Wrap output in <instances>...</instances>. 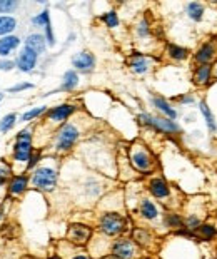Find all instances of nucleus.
Wrapping results in <instances>:
<instances>
[{"instance_id":"nucleus-1","label":"nucleus","mask_w":217,"mask_h":259,"mask_svg":"<svg viewBox=\"0 0 217 259\" xmlns=\"http://www.w3.org/2000/svg\"><path fill=\"white\" fill-rule=\"evenodd\" d=\"M99 229L109 238L120 236L127 231V218L119 212H105L99 218Z\"/></svg>"},{"instance_id":"nucleus-2","label":"nucleus","mask_w":217,"mask_h":259,"mask_svg":"<svg viewBox=\"0 0 217 259\" xmlns=\"http://www.w3.org/2000/svg\"><path fill=\"white\" fill-rule=\"evenodd\" d=\"M80 132L77 129V125L74 124H65L60 127L57 137H55V149H57L59 152H67L70 151L74 144L79 139Z\"/></svg>"},{"instance_id":"nucleus-3","label":"nucleus","mask_w":217,"mask_h":259,"mask_svg":"<svg viewBox=\"0 0 217 259\" xmlns=\"http://www.w3.org/2000/svg\"><path fill=\"white\" fill-rule=\"evenodd\" d=\"M139 120H141L142 124L149 125V127L155 129L157 132H164V134H177V132L181 131L179 124H177L176 120L155 117V115H150V114H141L139 115Z\"/></svg>"},{"instance_id":"nucleus-4","label":"nucleus","mask_w":217,"mask_h":259,"mask_svg":"<svg viewBox=\"0 0 217 259\" xmlns=\"http://www.w3.org/2000/svg\"><path fill=\"white\" fill-rule=\"evenodd\" d=\"M32 184L40 191H54L57 186V172L50 167H38L32 176Z\"/></svg>"},{"instance_id":"nucleus-5","label":"nucleus","mask_w":217,"mask_h":259,"mask_svg":"<svg viewBox=\"0 0 217 259\" xmlns=\"http://www.w3.org/2000/svg\"><path fill=\"white\" fill-rule=\"evenodd\" d=\"M131 162L139 172H150L154 167V159L144 146H134L131 151Z\"/></svg>"},{"instance_id":"nucleus-6","label":"nucleus","mask_w":217,"mask_h":259,"mask_svg":"<svg viewBox=\"0 0 217 259\" xmlns=\"http://www.w3.org/2000/svg\"><path fill=\"white\" fill-rule=\"evenodd\" d=\"M15 161L25 162L32 157V134L29 131H22L17 134V142L14 146Z\"/></svg>"},{"instance_id":"nucleus-7","label":"nucleus","mask_w":217,"mask_h":259,"mask_svg":"<svg viewBox=\"0 0 217 259\" xmlns=\"http://www.w3.org/2000/svg\"><path fill=\"white\" fill-rule=\"evenodd\" d=\"M110 256L114 259H136L137 256V246L132 239H117L110 246Z\"/></svg>"},{"instance_id":"nucleus-8","label":"nucleus","mask_w":217,"mask_h":259,"mask_svg":"<svg viewBox=\"0 0 217 259\" xmlns=\"http://www.w3.org/2000/svg\"><path fill=\"white\" fill-rule=\"evenodd\" d=\"M92 238V228H89L85 224H70L69 231H67V239L75 246H83L87 244Z\"/></svg>"},{"instance_id":"nucleus-9","label":"nucleus","mask_w":217,"mask_h":259,"mask_svg":"<svg viewBox=\"0 0 217 259\" xmlns=\"http://www.w3.org/2000/svg\"><path fill=\"white\" fill-rule=\"evenodd\" d=\"M215 46L214 42H205L202 46L199 47V51L194 54V60L199 64V65H210L212 60L215 59Z\"/></svg>"},{"instance_id":"nucleus-10","label":"nucleus","mask_w":217,"mask_h":259,"mask_svg":"<svg viewBox=\"0 0 217 259\" xmlns=\"http://www.w3.org/2000/svg\"><path fill=\"white\" fill-rule=\"evenodd\" d=\"M72 65L80 72H92L94 67H96V57L89 52H79L77 56L72 57Z\"/></svg>"},{"instance_id":"nucleus-11","label":"nucleus","mask_w":217,"mask_h":259,"mask_svg":"<svg viewBox=\"0 0 217 259\" xmlns=\"http://www.w3.org/2000/svg\"><path fill=\"white\" fill-rule=\"evenodd\" d=\"M149 192L155 199H167L170 196V187L162 178H154L149 183Z\"/></svg>"},{"instance_id":"nucleus-12","label":"nucleus","mask_w":217,"mask_h":259,"mask_svg":"<svg viewBox=\"0 0 217 259\" xmlns=\"http://www.w3.org/2000/svg\"><path fill=\"white\" fill-rule=\"evenodd\" d=\"M74 112H75V106H72V104H62V106L50 109L47 112V117L52 122H62V120L69 119Z\"/></svg>"},{"instance_id":"nucleus-13","label":"nucleus","mask_w":217,"mask_h":259,"mask_svg":"<svg viewBox=\"0 0 217 259\" xmlns=\"http://www.w3.org/2000/svg\"><path fill=\"white\" fill-rule=\"evenodd\" d=\"M37 54L30 51V49H24L20 52L19 59H17V67H19L22 72H30V70L35 67L37 64Z\"/></svg>"},{"instance_id":"nucleus-14","label":"nucleus","mask_w":217,"mask_h":259,"mask_svg":"<svg viewBox=\"0 0 217 259\" xmlns=\"http://www.w3.org/2000/svg\"><path fill=\"white\" fill-rule=\"evenodd\" d=\"M139 214L146 221H155L159 218V207L150 199H142L139 204Z\"/></svg>"},{"instance_id":"nucleus-15","label":"nucleus","mask_w":217,"mask_h":259,"mask_svg":"<svg viewBox=\"0 0 217 259\" xmlns=\"http://www.w3.org/2000/svg\"><path fill=\"white\" fill-rule=\"evenodd\" d=\"M25 49H30L38 56L46 51V37L40 34H30L25 38Z\"/></svg>"},{"instance_id":"nucleus-16","label":"nucleus","mask_w":217,"mask_h":259,"mask_svg":"<svg viewBox=\"0 0 217 259\" xmlns=\"http://www.w3.org/2000/svg\"><path fill=\"white\" fill-rule=\"evenodd\" d=\"M212 65H199V67L194 70V82L197 85H207L210 77H212Z\"/></svg>"},{"instance_id":"nucleus-17","label":"nucleus","mask_w":217,"mask_h":259,"mask_svg":"<svg viewBox=\"0 0 217 259\" xmlns=\"http://www.w3.org/2000/svg\"><path fill=\"white\" fill-rule=\"evenodd\" d=\"M150 101H152L154 107H157L160 112H162V114H165V117H167V119L174 120V119L177 117V111H176L174 107L170 106L169 102L165 101L164 97H159V96H157V97H152V99H150Z\"/></svg>"},{"instance_id":"nucleus-18","label":"nucleus","mask_w":217,"mask_h":259,"mask_svg":"<svg viewBox=\"0 0 217 259\" xmlns=\"http://www.w3.org/2000/svg\"><path fill=\"white\" fill-rule=\"evenodd\" d=\"M19 44H20L19 37H14V35L2 37L0 38V57H7L14 49L19 47Z\"/></svg>"},{"instance_id":"nucleus-19","label":"nucleus","mask_w":217,"mask_h":259,"mask_svg":"<svg viewBox=\"0 0 217 259\" xmlns=\"http://www.w3.org/2000/svg\"><path fill=\"white\" fill-rule=\"evenodd\" d=\"M27 184H29L27 176H15V178L10 181V184H9V192L12 196H19L27 189Z\"/></svg>"},{"instance_id":"nucleus-20","label":"nucleus","mask_w":217,"mask_h":259,"mask_svg":"<svg viewBox=\"0 0 217 259\" xmlns=\"http://www.w3.org/2000/svg\"><path fill=\"white\" fill-rule=\"evenodd\" d=\"M199 111H200V114L204 115L205 124H207V129H209L210 132L217 131V122H215V117H214L212 111H210V109H209L207 102H205V101H200V102H199Z\"/></svg>"},{"instance_id":"nucleus-21","label":"nucleus","mask_w":217,"mask_h":259,"mask_svg":"<svg viewBox=\"0 0 217 259\" xmlns=\"http://www.w3.org/2000/svg\"><path fill=\"white\" fill-rule=\"evenodd\" d=\"M131 70L132 72H136V74H146L147 70H149V62H147V59L141 56V54H136L132 59H131Z\"/></svg>"},{"instance_id":"nucleus-22","label":"nucleus","mask_w":217,"mask_h":259,"mask_svg":"<svg viewBox=\"0 0 217 259\" xmlns=\"http://www.w3.org/2000/svg\"><path fill=\"white\" fill-rule=\"evenodd\" d=\"M196 236L202 241H212L217 238V228L214 224H200V228L196 231Z\"/></svg>"},{"instance_id":"nucleus-23","label":"nucleus","mask_w":217,"mask_h":259,"mask_svg":"<svg viewBox=\"0 0 217 259\" xmlns=\"http://www.w3.org/2000/svg\"><path fill=\"white\" fill-rule=\"evenodd\" d=\"M77 85H79V75H77L75 70H67L62 77V85H60V89L74 91Z\"/></svg>"},{"instance_id":"nucleus-24","label":"nucleus","mask_w":217,"mask_h":259,"mask_svg":"<svg viewBox=\"0 0 217 259\" xmlns=\"http://www.w3.org/2000/svg\"><path fill=\"white\" fill-rule=\"evenodd\" d=\"M167 56H169L172 60H177V62H181V60H186L189 57V51H187L186 47L174 46V44H170V46H167Z\"/></svg>"},{"instance_id":"nucleus-25","label":"nucleus","mask_w":217,"mask_h":259,"mask_svg":"<svg viewBox=\"0 0 217 259\" xmlns=\"http://www.w3.org/2000/svg\"><path fill=\"white\" fill-rule=\"evenodd\" d=\"M164 224L167 226L169 229H174V231H181L184 228V219L176 212H167L164 216Z\"/></svg>"},{"instance_id":"nucleus-26","label":"nucleus","mask_w":217,"mask_h":259,"mask_svg":"<svg viewBox=\"0 0 217 259\" xmlns=\"http://www.w3.org/2000/svg\"><path fill=\"white\" fill-rule=\"evenodd\" d=\"M187 15L191 17L192 20L200 22L204 17V5L199 4V2H191L187 5Z\"/></svg>"},{"instance_id":"nucleus-27","label":"nucleus","mask_w":217,"mask_h":259,"mask_svg":"<svg viewBox=\"0 0 217 259\" xmlns=\"http://www.w3.org/2000/svg\"><path fill=\"white\" fill-rule=\"evenodd\" d=\"M17 22L14 17H9V15H2L0 17V35H5L7 37V34H10L14 29H15Z\"/></svg>"},{"instance_id":"nucleus-28","label":"nucleus","mask_w":217,"mask_h":259,"mask_svg":"<svg viewBox=\"0 0 217 259\" xmlns=\"http://www.w3.org/2000/svg\"><path fill=\"white\" fill-rule=\"evenodd\" d=\"M15 119H17L15 114L5 115V117L2 119V122H0V132H9L10 129H12L15 125Z\"/></svg>"},{"instance_id":"nucleus-29","label":"nucleus","mask_w":217,"mask_h":259,"mask_svg":"<svg viewBox=\"0 0 217 259\" xmlns=\"http://www.w3.org/2000/svg\"><path fill=\"white\" fill-rule=\"evenodd\" d=\"M102 22L107 27H110V29H114V27L119 25V17H117L115 12H107L102 15Z\"/></svg>"},{"instance_id":"nucleus-30","label":"nucleus","mask_w":217,"mask_h":259,"mask_svg":"<svg viewBox=\"0 0 217 259\" xmlns=\"http://www.w3.org/2000/svg\"><path fill=\"white\" fill-rule=\"evenodd\" d=\"M46 111H47V107H37V109H32V111L25 112L24 115H22V120H24V122H29V120L38 117V115L44 114Z\"/></svg>"},{"instance_id":"nucleus-31","label":"nucleus","mask_w":217,"mask_h":259,"mask_svg":"<svg viewBox=\"0 0 217 259\" xmlns=\"http://www.w3.org/2000/svg\"><path fill=\"white\" fill-rule=\"evenodd\" d=\"M17 4L15 0H0V12H5V14H9V12H12V10L17 9Z\"/></svg>"},{"instance_id":"nucleus-32","label":"nucleus","mask_w":217,"mask_h":259,"mask_svg":"<svg viewBox=\"0 0 217 259\" xmlns=\"http://www.w3.org/2000/svg\"><path fill=\"white\" fill-rule=\"evenodd\" d=\"M47 22H50L49 10H44L42 14H38L37 17H33V19H32V24H35V25H42V27H46Z\"/></svg>"},{"instance_id":"nucleus-33","label":"nucleus","mask_w":217,"mask_h":259,"mask_svg":"<svg viewBox=\"0 0 217 259\" xmlns=\"http://www.w3.org/2000/svg\"><path fill=\"white\" fill-rule=\"evenodd\" d=\"M134 238H136V241L139 242V244H146L147 241H150V236L146 233V231H142V229H136V231H134Z\"/></svg>"},{"instance_id":"nucleus-34","label":"nucleus","mask_w":217,"mask_h":259,"mask_svg":"<svg viewBox=\"0 0 217 259\" xmlns=\"http://www.w3.org/2000/svg\"><path fill=\"white\" fill-rule=\"evenodd\" d=\"M137 34L139 37H147L149 35V25L146 20H142L141 24L137 25Z\"/></svg>"},{"instance_id":"nucleus-35","label":"nucleus","mask_w":217,"mask_h":259,"mask_svg":"<svg viewBox=\"0 0 217 259\" xmlns=\"http://www.w3.org/2000/svg\"><path fill=\"white\" fill-rule=\"evenodd\" d=\"M32 84H29V82H24V84H17L14 87H10L9 92H22V91H27V89H32Z\"/></svg>"},{"instance_id":"nucleus-36","label":"nucleus","mask_w":217,"mask_h":259,"mask_svg":"<svg viewBox=\"0 0 217 259\" xmlns=\"http://www.w3.org/2000/svg\"><path fill=\"white\" fill-rule=\"evenodd\" d=\"M14 65L12 60H0V70H12Z\"/></svg>"},{"instance_id":"nucleus-37","label":"nucleus","mask_w":217,"mask_h":259,"mask_svg":"<svg viewBox=\"0 0 217 259\" xmlns=\"http://www.w3.org/2000/svg\"><path fill=\"white\" fill-rule=\"evenodd\" d=\"M38 159H40V156H38V154H32V157L29 159V164H27V167L32 169L38 162Z\"/></svg>"},{"instance_id":"nucleus-38","label":"nucleus","mask_w":217,"mask_h":259,"mask_svg":"<svg viewBox=\"0 0 217 259\" xmlns=\"http://www.w3.org/2000/svg\"><path fill=\"white\" fill-rule=\"evenodd\" d=\"M177 101H179L181 104H192L194 97L192 96H181V97H177Z\"/></svg>"},{"instance_id":"nucleus-39","label":"nucleus","mask_w":217,"mask_h":259,"mask_svg":"<svg viewBox=\"0 0 217 259\" xmlns=\"http://www.w3.org/2000/svg\"><path fill=\"white\" fill-rule=\"evenodd\" d=\"M9 178V169H0V186L5 184V179Z\"/></svg>"},{"instance_id":"nucleus-40","label":"nucleus","mask_w":217,"mask_h":259,"mask_svg":"<svg viewBox=\"0 0 217 259\" xmlns=\"http://www.w3.org/2000/svg\"><path fill=\"white\" fill-rule=\"evenodd\" d=\"M70 259H92L91 256L87 254V252H77L75 256H72Z\"/></svg>"},{"instance_id":"nucleus-41","label":"nucleus","mask_w":217,"mask_h":259,"mask_svg":"<svg viewBox=\"0 0 217 259\" xmlns=\"http://www.w3.org/2000/svg\"><path fill=\"white\" fill-rule=\"evenodd\" d=\"M4 218V206H0V219Z\"/></svg>"},{"instance_id":"nucleus-42","label":"nucleus","mask_w":217,"mask_h":259,"mask_svg":"<svg viewBox=\"0 0 217 259\" xmlns=\"http://www.w3.org/2000/svg\"><path fill=\"white\" fill-rule=\"evenodd\" d=\"M214 74H215V77H217V64L214 65Z\"/></svg>"},{"instance_id":"nucleus-43","label":"nucleus","mask_w":217,"mask_h":259,"mask_svg":"<svg viewBox=\"0 0 217 259\" xmlns=\"http://www.w3.org/2000/svg\"><path fill=\"white\" fill-rule=\"evenodd\" d=\"M2 97H4V96H2V94H0V101H2Z\"/></svg>"},{"instance_id":"nucleus-44","label":"nucleus","mask_w":217,"mask_h":259,"mask_svg":"<svg viewBox=\"0 0 217 259\" xmlns=\"http://www.w3.org/2000/svg\"><path fill=\"white\" fill-rule=\"evenodd\" d=\"M52 259H59V257H52Z\"/></svg>"}]
</instances>
